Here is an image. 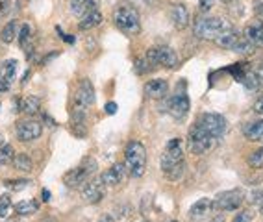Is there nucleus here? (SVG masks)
I'll list each match as a JSON object with an SVG mask.
<instances>
[{"instance_id":"46","label":"nucleus","mask_w":263,"mask_h":222,"mask_svg":"<svg viewBox=\"0 0 263 222\" xmlns=\"http://www.w3.org/2000/svg\"><path fill=\"white\" fill-rule=\"evenodd\" d=\"M258 76H260V78H262V80H263V65H262V67H260V71H258Z\"/></svg>"},{"instance_id":"13","label":"nucleus","mask_w":263,"mask_h":222,"mask_svg":"<svg viewBox=\"0 0 263 222\" xmlns=\"http://www.w3.org/2000/svg\"><path fill=\"white\" fill-rule=\"evenodd\" d=\"M241 39H243V35L237 32L236 28L230 26V28H226L221 35L217 37V43L219 46H223V48H230V50H236L237 46H239V43H241Z\"/></svg>"},{"instance_id":"38","label":"nucleus","mask_w":263,"mask_h":222,"mask_svg":"<svg viewBox=\"0 0 263 222\" xmlns=\"http://www.w3.org/2000/svg\"><path fill=\"white\" fill-rule=\"evenodd\" d=\"M117 104H115V102H108V104H106V113H108V115H115V113H117Z\"/></svg>"},{"instance_id":"37","label":"nucleus","mask_w":263,"mask_h":222,"mask_svg":"<svg viewBox=\"0 0 263 222\" xmlns=\"http://www.w3.org/2000/svg\"><path fill=\"white\" fill-rule=\"evenodd\" d=\"M213 4H215V0H200V9H202V11H208V9L213 7Z\"/></svg>"},{"instance_id":"40","label":"nucleus","mask_w":263,"mask_h":222,"mask_svg":"<svg viewBox=\"0 0 263 222\" xmlns=\"http://www.w3.org/2000/svg\"><path fill=\"white\" fill-rule=\"evenodd\" d=\"M254 111L260 113V115H263V97H260L256 100V104H254Z\"/></svg>"},{"instance_id":"9","label":"nucleus","mask_w":263,"mask_h":222,"mask_svg":"<svg viewBox=\"0 0 263 222\" xmlns=\"http://www.w3.org/2000/svg\"><path fill=\"white\" fill-rule=\"evenodd\" d=\"M106 185L102 182V178H89L84 187H82V198L87 204H99L104 198Z\"/></svg>"},{"instance_id":"36","label":"nucleus","mask_w":263,"mask_h":222,"mask_svg":"<svg viewBox=\"0 0 263 222\" xmlns=\"http://www.w3.org/2000/svg\"><path fill=\"white\" fill-rule=\"evenodd\" d=\"M30 33H32V30H30V26L28 24H24V26L20 28V37H19V43L22 48H26L28 41H30Z\"/></svg>"},{"instance_id":"5","label":"nucleus","mask_w":263,"mask_h":222,"mask_svg":"<svg viewBox=\"0 0 263 222\" xmlns=\"http://www.w3.org/2000/svg\"><path fill=\"white\" fill-rule=\"evenodd\" d=\"M217 143V137H213L210 133H206L204 130H200L197 124L193 126V130L189 131L187 135V146L193 154L197 156H202V154H208V152L215 146Z\"/></svg>"},{"instance_id":"28","label":"nucleus","mask_w":263,"mask_h":222,"mask_svg":"<svg viewBox=\"0 0 263 222\" xmlns=\"http://www.w3.org/2000/svg\"><path fill=\"white\" fill-rule=\"evenodd\" d=\"M15 37H17V22H15V20H11V22H7L6 26L2 28L0 39L4 41V43H13Z\"/></svg>"},{"instance_id":"30","label":"nucleus","mask_w":263,"mask_h":222,"mask_svg":"<svg viewBox=\"0 0 263 222\" xmlns=\"http://www.w3.org/2000/svg\"><path fill=\"white\" fill-rule=\"evenodd\" d=\"M9 211H11V195H9V193H4V195L0 196V217H2V219L7 217Z\"/></svg>"},{"instance_id":"24","label":"nucleus","mask_w":263,"mask_h":222,"mask_svg":"<svg viewBox=\"0 0 263 222\" xmlns=\"http://www.w3.org/2000/svg\"><path fill=\"white\" fill-rule=\"evenodd\" d=\"M17 74V59H6L0 67V76L6 80L7 84H11Z\"/></svg>"},{"instance_id":"33","label":"nucleus","mask_w":263,"mask_h":222,"mask_svg":"<svg viewBox=\"0 0 263 222\" xmlns=\"http://www.w3.org/2000/svg\"><path fill=\"white\" fill-rule=\"evenodd\" d=\"M80 167L86 170L89 176H93V174H95V170H97V161H95L93 157H86V159L82 161V165H80Z\"/></svg>"},{"instance_id":"48","label":"nucleus","mask_w":263,"mask_h":222,"mask_svg":"<svg viewBox=\"0 0 263 222\" xmlns=\"http://www.w3.org/2000/svg\"><path fill=\"white\" fill-rule=\"evenodd\" d=\"M169 222H178V221H169Z\"/></svg>"},{"instance_id":"1","label":"nucleus","mask_w":263,"mask_h":222,"mask_svg":"<svg viewBox=\"0 0 263 222\" xmlns=\"http://www.w3.org/2000/svg\"><path fill=\"white\" fill-rule=\"evenodd\" d=\"M161 169H163L165 176H167L169 182H178L180 178L184 176L185 163L180 139H171L167 143L163 156H161Z\"/></svg>"},{"instance_id":"45","label":"nucleus","mask_w":263,"mask_h":222,"mask_svg":"<svg viewBox=\"0 0 263 222\" xmlns=\"http://www.w3.org/2000/svg\"><path fill=\"white\" fill-rule=\"evenodd\" d=\"M210 222H224V217L223 215H215Z\"/></svg>"},{"instance_id":"25","label":"nucleus","mask_w":263,"mask_h":222,"mask_svg":"<svg viewBox=\"0 0 263 222\" xmlns=\"http://www.w3.org/2000/svg\"><path fill=\"white\" fill-rule=\"evenodd\" d=\"M245 137L249 141H263V118L245 128Z\"/></svg>"},{"instance_id":"44","label":"nucleus","mask_w":263,"mask_h":222,"mask_svg":"<svg viewBox=\"0 0 263 222\" xmlns=\"http://www.w3.org/2000/svg\"><path fill=\"white\" fill-rule=\"evenodd\" d=\"M43 200H45V202L50 200V193H48V189H43Z\"/></svg>"},{"instance_id":"31","label":"nucleus","mask_w":263,"mask_h":222,"mask_svg":"<svg viewBox=\"0 0 263 222\" xmlns=\"http://www.w3.org/2000/svg\"><path fill=\"white\" fill-rule=\"evenodd\" d=\"M249 165L252 169H262L263 167V148H258L249 156Z\"/></svg>"},{"instance_id":"23","label":"nucleus","mask_w":263,"mask_h":222,"mask_svg":"<svg viewBox=\"0 0 263 222\" xmlns=\"http://www.w3.org/2000/svg\"><path fill=\"white\" fill-rule=\"evenodd\" d=\"M237 78L243 82L245 87H247L249 91H256V89H260L263 85V80L258 76V72H239Z\"/></svg>"},{"instance_id":"51","label":"nucleus","mask_w":263,"mask_h":222,"mask_svg":"<svg viewBox=\"0 0 263 222\" xmlns=\"http://www.w3.org/2000/svg\"><path fill=\"white\" fill-rule=\"evenodd\" d=\"M262 213H263V208H262Z\"/></svg>"},{"instance_id":"41","label":"nucleus","mask_w":263,"mask_h":222,"mask_svg":"<svg viewBox=\"0 0 263 222\" xmlns=\"http://www.w3.org/2000/svg\"><path fill=\"white\" fill-rule=\"evenodd\" d=\"M7 87H9V84H7L6 80H4V78H2V76H0V93H2V91H6Z\"/></svg>"},{"instance_id":"47","label":"nucleus","mask_w":263,"mask_h":222,"mask_svg":"<svg viewBox=\"0 0 263 222\" xmlns=\"http://www.w3.org/2000/svg\"><path fill=\"white\" fill-rule=\"evenodd\" d=\"M2 144H4V139H2V133H0V146H2Z\"/></svg>"},{"instance_id":"18","label":"nucleus","mask_w":263,"mask_h":222,"mask_svg":"<svg viewBox=\"0 0 263 222\" xmlns=\"http://www.w3.org/2000/svg\"><path fill=\"white\" fill-rule=\"evenodd\" d=\"M169 91V85L165 80H150V82H146L145 84V93L146 97L154 98V100H159V98H163Z\"/></svg>"},{"instance_id":"49","label":"nucleus","mask_w":263,"mask_h":222,"mask_svg":"<svg viewBox=\"0 0 263 222\" xmlns=\"http://www.w3.org/2000/svg\"><path fill=\"white\" fill-rule=\"evenodd\" d=\"M143 222H152V221H143Z\"/></svg>"},{"instance_id":"42","label":"nucleus","mask_w":263,"mask_h":222,"mask_svg":"<svg viewBox=\"0 0 263 222\" xmlns=\"http://www.w3.org/2000/svg\"><path fill=\"white\" fill-rule=\"evenodd\" d=\"M99 222H115V219H113L112 215H102L99 219Z\"/></svg>"},{"instance_id":"4","label":"nucleus","mask_w":263,"mask_h":222,"mask_svg":"<svg viewBox=\"0 0 263 222\" xmlns=\"http://www.w3.org/2000/svg\"><path fill=\"white\" fill-rule=\"evenodd\" d=\"M113 22L115 26L125 33H130V35H137L141 32V20H139L137 9L130 4H123L115 9L113 13Z\"/></svg>"},{"instance_id":"32","label":"nucleus","mask_w":263,"mask_h":222,"mask_svg":"<svg viewBox=\"0 0 263 222\" xmlns=\"http://www.w3.org/2000/svg\"><path fill=\"white\" fill-rule=\"evenodd\" d=\"M28 183H30V180H26V178H22V180H19V182H6L4 185H6L7 189H11L13 193H19V191H22L24 187H26Z\"/></svg>"},{"instance_id":"22","label":"nucleus","mask_w":263,"mask_h":222,"mask_svg":"<svg viewBox=\"0 0 263 222\" xmlns=\"http://www.w3.org/2000/svg\"><path fill=\"white\" fill-rule=\"evenodd\" d=\"M97 7V0H71V11H73L76 17H84V15L89 11V9H95Z\"/></svg>"},{"instance_id":"17","label":"nucleus","mask_w":263,"mask_h":222,"mask_svg":"<svg viewBox=\"0 0 263 222\" xmlns=\"http://www.w3.org/2000/svg\"><path fill=\"white\" fill-rule=\"evenodd\" d=\"M171 20L174 22V26L180 28V30H184L187 28L189 24V9L184 6V4H174L171 7Z\"/></svg>"},{"instance_id":"35","label":"nucleus","mask_w":263,"mask_h":222,"mask_svg":"<svg viewBox=\"0 0 263 222\" xmlns=\"http://www.w3.org/2000/svg\"><path fill=\"white\" fill-rule=\"evenodd\" d=\"M250 204H254L258 208H263V189H256L250 193Z\"/></svg>"},{"instance_id":"8","label":"nucleus","mask_w":263,"mask_h":222,"mask_svg":"<svg viewBox=\"0 0 263 222\" xmlns=\"http://www.w3.org/2000/svg\"><path fill=\"white\" fill-rule=\"evenodd\" d=\"M245 202V193L241 189H232V191H224L213 200V208L221 209V211H234L237 209L241 204Z\"/></svg>"},{"instance_id":"27","label":"nucleus","mask_w":263,"mask_h":222,"mask_svg":"<svg viewBox=\"0 0 263 222\" xmlns=\"http://www.w3.org/2000/svg\"><path fill=\"white\" fill-rule=\"evenodd\" d=\"M13 167L20 172H30L32 170V157L28 156V154H19V156H15L13 159Z\"/></svg>"},{"instance_id":"10","label":"nucleus","mask_w":263,"mask_h":222,"mask_svg":"<svg viewBox=\"0 0 263 222\" xmlns=\"http://www.w3.org/2000/svg\"><path fill=\"white\" fill-rule=\"evenodd\" d=\"M95 104V89L89 80H80L76 93H74V106L80 110H87L89 106Z\"/></svg>"},{"instance_id":"2","label":"nucleus","mask_w":263,"mask_h":222,"mask_svg":"<svg viewBox=\"0 0 263 222\" xmlns=\"http://www.w3.org/2000/svg\"><path fill=\"white\" fill-rule=\"evenodd\" d=\"M232 24L223 17H210V15H200L195 22V35L202 41H217L221 33L230 28Z\"/></svg>"},{"instance_id":"7","label":"nucleus","mask_w":263,"mask_h":222,"mask_svg":"<svg viewBox=\"0 0 263 222\" xmlns=\"http://www.w3.org/2000/svg\"><path fill=\"white\" fill-rule=\"evenodd\" d=\"M165 106H167V113H169L171 117H174L176 120H182V118H185L187 111H189L191 102L184 89H180V91H176L169 100H167V104Z\"/></svg>"},{"instance_id":"3","label":"nucleus","mask_w":263,"mask_h":222,"mask_svg":"<svg viewBox=\"0 0 263 222\" xmlns=\"http://www.w3.org/2000/svg\"><path fill=\"white\" fill-rule=\"evenodd\" d=\"M125 165L128 169V174L133 178H139L145 174L146 169V150L139 141H130L125 150Z\"/></svg>"},{"instance_id":"50","label":"nucleus","mask_w":263,"mask_h":222,"mask_svg":"<svg viewBox=\"0 0 263 222\" xmlns=\"http://www.w3.org/2000/svg\"><path fill=\"white\" fill-rule=\"evenodd\" d=\"M46 222H54V221H46Z\"/></svg>"},{"instance_id":"39","label":"nucleus","mask_w":263,"mask_h":222,"mask_svg":"<svg viewBox=\"0 0 263 222\" xmlns=\"http://www.w3.org/2000/svg\"><path fill=\"white\" fill-rule=\"evenodd\" d=\"M254 13L258 17H263V0H256V4H254Z\"/></svg>"},{"instance_id":"43","label":"nucleus","mask_w":263,"mask_h":222,"mask_svg":"<svg viewBox=\"0 0 263 222\" xmlns=\"http://www.w3.org/2000/svg\"><path fill=\"white\" fill-rule=\"evenodd\" d=\"M58 30H59V28H58ZM59 33H61V30H59ZM61 35H63V33H61ZM63 39H65L67 43H74V37H73V35H63Z\"/></svg>"},{"instance_id":"19","label":"nucleus","mask_w":263,"mask_h":222,"mask_svg":"<svg viewBox=\"0 0 263 222\" xmlns=\"http://www.w3.org/2000/svg\"><path fill=\"white\" fill-rule=\"evenodd\" d=\"M158 61L165 69H174L178 65V54L171 46H159L158 48Z\"/></svg>"},{"instance_id":"29","label":"nucleus","mask_w":263,"mask_h":222,"mask_svg":"<svg viewBox=\"0 0 263 222\" xmlns=\"http://www.w3.org/2000/svg\"><path fill=\"white\" fill-rule=\"evenodd\" d=\"M15 159V152L11 144H2L0 146V165H7Z\"/></svg>"},{"instance_id":"26","label":"nucleus","mask_w":263,"mask_h":222,"mask_svg":"<svg viewBox=\"0 0 263 222\" xmlns=\"http://www.w3.org/2000/svg\"><path fill=\"white\" fill-rule=\"evenodd\" d=\"M37 209H39V202L33 200V198H30V200H20L19 204H15V211L19 215H26V217L33 215Z\"/></svg>"},{"instance_id":"16","label":"nucleus","mask_w":263,"mask_h":222,"mask_svg":"<svg viewBox=\"0 0 263 222\" xmlns=\"http://www.w3.org/2000/svg\"><path fill=\"white\" fill-rule=\"evenodd\" d=\"M87 180H89V174H87L82 167L71 169L65 176H63V183H65L67 187H71V189H76V187H80V185H84Z\"/></svg>"},{"instance_id":"20","label":"nucleus","mask_w":263,"mask_h":222,"mask_svg":"<svg viewBox=\"0 0 263 222\" xmlns=\"http://www.w3.org/2000/svg\"><path fill=\"white\" fill-rule=\"evenodd\" d=\"M104 20V17H102V13L99 11V7H95V9H89L82 19H80V24L78 28L80 30H91V28L99 26L100 22Z\"/></svg>"},{"instance_id":"34","label":"nucleus","mask_w":263,"mask_h":222,"mask_svg":"<svg viewBox=\"0 0 263 222\" xmlns=\"http://www.w3.org/2000/svg\"><path fill=\"white\" fill-rule=\"evenodd\" d=\"M252 221H254V211L252 209H243L232 222H252Z\"/></svg>"},{"instance_id":"6","label":"nucleus","mask_w":263,"mask_h":222,"mask_svg":"<svg viewBox=\"0 0 263 222\" xmlns=\"http://www.w3.org/2000/svg\"><path fill=\"white\" fill-rule=\"evenodd\" d=\"M197 126L200 130H204L206 133H210L213 137H223L224 133H226V118L223 115H217V113H204V115H200L197 120Z\"/></svg>"},{"instance_id":"11","label":"nucleus","mask_w":263,"mask_h":222,"mask_svg":"<svg viewBox=\"0 0 263 222\" xmlns=\"http://www.w3.org/2000/svg\"><path fill=\"white\" fill-rule=\"evenodd\" d=\"M17 139L20 143H30V141H35L37 137H41L43 133V124L37 122V120H20L17 124Z\"/></svg>"},{"instance_id":"14","label":"nucleus","mask_w":263,"mask_h":222,"mask_svg":"<svg viewBox=\"0 0 263 222\" xmlns=\"http://www.w3.org/2000/svg\"><path fill=\"white\" fill-rule=\"evenodd\" d=\"M211 209H213V202H211L210 198H202V200H198L191 206L189 209V221L191 222H202L208 217Z\"/></svg>"},{"instance_id":"12","label":"nucleus","mask_w":263,"mask_h":222,"mask_svg":"<svg viewBox=\"0 0 263 222\" xmlns=\"http://www.w3.org/2000/svg\"><path fill=\"white\" fill-rule=\"evenodd\" d=\"M128 176V169H126V165H115V167H110V169L106 170L104 174H102V182H104L106 187H115L119 183L123 182L125 178Z\"/></svg>"},{"instance_id":"52","label":"nucleus","mask_w":263,"mask_h":222,"mask_svg":"<svg viewBox=\"0 0 263 222\" xmlns=\"http://www.w3.org/2000/svg\"><path fill=\"white\" fill-rule=\"evenodd\" d=\"M0 108H2V104H0Z\"/></svg>"},{"instance_id":"15","label":"nucleus","mask_w":263,"mask_h":222,"mask_svg":"<svg viewBox=\"0 0 263 222\" xmlns=\"http://www.w3.org/2000/svg\"><path fill=\"white\" fill-rule=\"evenodd\" d=\"M245 37L256 46V48H263V22L262 20H252L245 28Z\"/></svg>"},{"instance_id":"21","label":"nucleus","mask_w":263,"mask_h":222,"mask_svg":"<svg viewBox=\"0 0 263 222\" xmlns=\"http://www.w3.org/2000/svg\"><path fill=\"white\" fill-rule=\"evenodd\" d=\"M24 115L28 117H33V115H37L41 110V98L37 97H26L22 98V102H20V108H19Z\"/></svg>"}]
</instances>
